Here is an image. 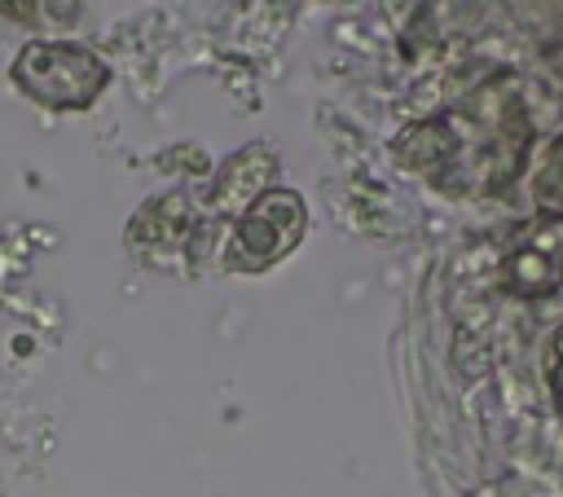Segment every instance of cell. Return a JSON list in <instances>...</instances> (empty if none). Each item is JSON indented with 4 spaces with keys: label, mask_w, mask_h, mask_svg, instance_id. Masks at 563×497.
Masks as SVG:
<instances>
[{
    "label": "cell",
    "mask_w": 563,
    "mask_h": 497,
    "mask_svg": "<svg viewBox=\"0 0 563 497\" xmlns=\"http://www.w3.org/2000/svg\"><path fill=\"white\" fill-rule=\"evenodd\" d=\"M9 75L26 97L53 110H79L106 88V62L88 44H62V40L26 44L13 57Z\"/></svg>",
    "instance_id": "cell-1"
},
{
    "label": "cell",
    "mask_w": 563,
    "mask_h": 497,
    "mask_svg": "<svg viewBox=\"0 0 563 497\" xmlns=\"http://www.w3.org/2000/svg\"><path fill=\"white\" fill-rule=\"evenodd\" d=\"M303 233V202L290 189H268L264 198H255L238 224L233 238V264L242 268H264L273 259H282Z\"/></svg>",
    "instance_id": "cell-2"
},
{
    "label": "cell",
    "mask_w": 563,
    "mask_h": 497,
    "mask_svg": "<svg viewBox=\"0 0 563 497\" xmlns=\"http://www.w3.org/2000/svg\"><path fill=\"white\" fill-rule=\"evenodd\" d=\"M506 286L523 299L554 295L563 286V216H537L506 255Z\"/></svg>",
    "instance_id": "cell-3"
},
{
    "label": "cell",
    "mask_w": 563,
    "mask_h": 497,
    "mask_svg": "<svg viewBox=\"0 0 563 497\" xmlns=\"http://www.w3.org/2000/svg\"><path fill=\"white\" fill-rule=\"evenodd\" d=\"M532 202L541 216H563V136H554L532 172Z\"/></svg>",
    "instance_id": "cell-4"
},
{
    "label": "cell",
    "mask_w": 563,
    "mask_h": 497,
    "mask_svg": "<svg viewBox=\"0 0 563 497\" xmlns=\"http://www.w3.org/2000/svg\"><path fill=\"white\" fill-rule=\"evenodd\" d=\"M550 396L563 409V325H559V334L550 343Z\"/></svg>",
    "instance_id": "cell-5"
},
{
    "label": "cell",
    "mask_w": 563,
    "mask_h": 497,
    "mask_svg": "<svg viewBox=\"0 0 563 497\" xmlns=\"http://www.w3.org/2000/svg\"><path fill=\"white\" fill-rule=\"evenodd\" d=\"M0 9H4L9 18H31V9H35V0H0Z\"/></svg>",
    "instance_id": "cell-6"
}]
</instances>
